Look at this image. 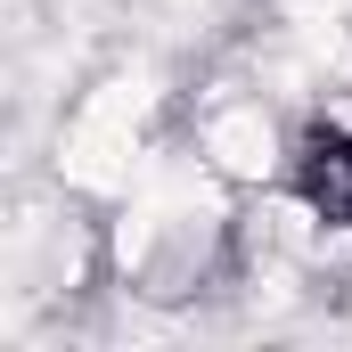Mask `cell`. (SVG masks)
I'll use <instances>...</instances> for the list:
<instances>
[{"mask_svg":"<svg viewBox=\"0 0 352 352\" xmlns=\"http://www.w3.org/2000/svg\"><path fill=\"white\" fill-rule=\"evenodd\" d=\"M295 188H303L311 213L352 221V140H344V131H311V140H303V156H295Z\"/></svg>","mask_w":352,"mask_h":352,"instance_id":"cell-1","label":"cell"}]
</instances>
